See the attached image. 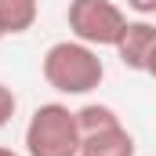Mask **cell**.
Here are the masks:
<instances>
[{
	"instance_id": "1",
	"label": "cell",
	"mask_w": 156,
	"mask_h": 156,
	"mask_svg": "<svg viewBox=\"0 0 156 156\" xmlns=\"http://www.w3.org/2000/svg\"><path fill=\"white\" fill-rule=\"evenodd\" d=\"M40 73L47 80V87L76 98V94H91L105 80V62L98 58V47L83 40H58L44 51Z\"/></svg>"
},
{
	"instance_id": "2",
	"label": "cell",
	"mask_w": 156,
	"mask_h": 156,
	"mask_svg": "<svg viewBox=\"0 0 156 156\" xmlns=\"http://www.w3.org/2000/svg\"><path fill=\"white\" fill-rule=\"evenodd\" d=\"M76 109L62 102H44L26 123V156H80Z\"/></svg>"
},
{
	"instance_id": "3",
	"label": "cell",
	"mask_w": 156,
	"mask_h": 156,
	"mask_svg": "<svg viewBox=\"0 0 156 156\" xmlns=\"http://www.w3.org/2000/svg\"><path fill=\"white\" fill-rule=\"evenodd\" d=\"M66 22L73 40H83L91 47H116L120 33L127 29V15L116 0H69Z\"/></svg>"
},
{
	"instance_id": "4",
	"label": "cell",
	"mask_w": 156,
	"mask_h": 156,
	"mask_svg": "<svg viewBox=\"0 0 156 156\" xmlns=\"http://www.w3.org/2000/svg\"><path fill=\"white\" fill-rule=\"evenodd\" d=\"M153 47H156V26L145 22V18H138V22H127V29L120 33V40H116V58L127 66V69L145 73V62H149Z\"/></svg>"
},
{
	"instance_id": "5",
	"label": "cell",
	"mask_w": 156,
	"mask_h": 156,
	"mask_svg": "<svg viewBox=\"0 0 156 156\" xmlns=\"http://www.w3.org/2000/svg\"><path fill=\"white\" fill-rule=\"evenodd\" d=\"M80 156H134V138L123 123L109 127V131H98V134H83Z\"/></svg>"
},
{
	"instance_id": "6",
	"label": "cell",
	"mask_w": 156,
	"mask_h": 156,
	"mask_svg": "<svg viewBox=\"0 0 156 156\" xmlns=\"http://www.w3.org/2000/svg\"><path fill=\"white\" fill-rule=\"evenodd\" d=\"M37 15H40V0H0V29H4V37L29 33L37 26Z\"/></svg>"
},
{
	"instance_id": "7",
	"label": "cell",
	"mask_w": 156,
	"mask_h": 156,
	"mask_svg": "<svg viewBox=\"0 0 156 156\" xmlns=\"http://www.w3.org/2000/svg\"><path fill=\"white\" fill-rule=\"evenodd\" d=\"M76 123H80V134H98V131L120 127L123 120L116 116V109H113V105H102V102H87L83 109H76Z\"/></svg>"
},
{
	"instance_id": "8",
	"label": "cell",
	"mask_w": 156,
	"mask_h": 156,
	"mask_svg": "<svg viewBox=\"0 0 156 156\" xmlns=\"http://www.w3.org/2000/svg\"><path fill=\"white\" fill-rule=\"evenodd\" d=\"M15 113H18V98H15V91L7 83H0V127H7Z\"/></svg>"
},
{
	"instance_id": "9",
	"label": "cell",
	"mask_w": 156,
	"mask_h": 156,
	"mask_svg": "<svg viewBox=\"0 0 156 156\" xmlns=\"http://www.w3.org/2000/svg\"><path fill=\"white\" fill-rule=\"evenodd\" d=\"M127 7H131V11H138L142 18L156 15V0H127Z\"/></svg>"
},
{
	"instance_id": "10",
	"label": "cell",
	"mask_w": 156,
	"mask_h": 156,
	"mask_svg": "<svg viewBox=\"0 0 156 156\" xmlns=\"http://www.w3.org/2000/svg\"><path fill=\"white\" fill-rule=\"evenodd\" d=\"M145 73L156 80V47H153V55H149V62H145Z\"/></svg>"
},
{
	"instance_id": "11",
	"label": "cell",
	"mask_w": 156,
	"mask_h": 156,
	"mask_svg": "<svg viewBox=\"0 0 156 156\" xmlns=\"http://www.w3.org/2000/svg\"><path fill=\"white\" fill-rule=\"evenodd\" d=\"M0 156H22V153H15V149H7V145H0Z\"/></svg>"
},
{
	"instance_id": "12",
	"label": "cell",
	"mask_w": 156,
	"mask_h": 156,
	"mask_svg": "<svg viewBox=\"0 0 156 156\" xmlns=\"http://www.w3.org/2000/svg\"><path fill=\"white\" fill-rule=\"evenodd\" d=\"M0 40H4V29H0Z\"/></svg>"
}]
</instances>
